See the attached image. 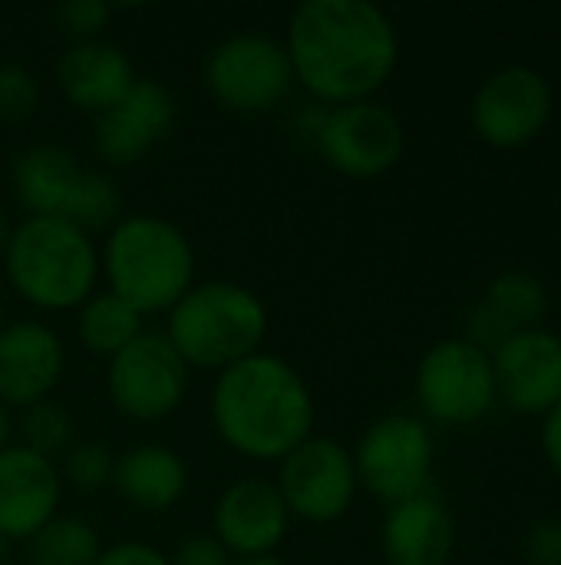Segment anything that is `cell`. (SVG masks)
I'll return each instance as SVG.
<instances>
[{"label":"cell","instance_id":"cell-1","mask_svg":"<svg viewBox=\"0 0 561 565\" xmlns=\"http://www.w3.org/2000/svg\"><path fill=\"white\" fill-rule=\"evenodd\" d=\"M281 43L294 83L321 106L374 99L400 63L397 26L370 0H304Z\"/></svg>","mask_w":561,"mask_h":565},{"label":"cell","instance_id":"cell-2","mask_svg":"<svg viewBox=\"0 0 561 565\" xmlns=\"http://www.w3.org/2000/svg\"><path fill=\"white\" fill-rule=\"evenodd\" d=\"M218 440L255 463H281L314 437V394L301 371L268 351H258L215 374L208 401Z\"/></svg>","mask_w":561,"mask_h":565},{"label":"cell","instance_id":"cell-3","mask_svg":"<svg viewBox=\"0 0 561 565\" xmlns=\"http://www.w3.org/2000/svg\"><path fill=\"white\" fill-rule=\"evenodd\" d=\"M99 275L106 278V291L129 301L142 318L169 315L195 285V248L175 222L132 212L106 232Z\"/></svg>","mask_w":561,"mask_h":565},{"label":"cell","instance_id":"cell-4","mask_svg":"<svg viewBox=\"0 0 561 565\" xmlns=\"http://www.w3.org/2000/svg\"><path fill=\"white\" fill-rule=\"evenodd\" d=\"M3 275L10 291L36 311H76L99 288V245L66 218L26 215L13 225Z\"/></svg>","mask_w":561,"mask_h":565},{"label":"cell","instance_id":"cell-5","mask_svg":"<svg viewBox=\"0 0 561 565\" xmlns=\"http://www.w3.org/2000/svg\"><path fill=\"white\" fill-rule=\"evenodd\" d=\"M165 338L188 371L222 374L261 351L268 308L241 281H195L169 311Z\"/></svg>","mask_w":561,"mask_h":565},{"label":"cell","instance_id":"cell-6","mask_svg":"<svg viewBox=\"0 0 561 565\" xmlns=\"http://www.w3.org/2000/svg\"><path fill=\"white\" fill-rule=\"evenodd\" d=\"M202 79L208 96L238 116L271 113L294 89L284 43L268 33H231L218 40L205 56Z\"/></svg>","mask_w":561,"mask_h":565},{"label":"cell","instance_id":"cell-7","mask_svg":"<svg viewBox=\"0 0 561 565\" xmlns=\"http://www.w3.org/2000/svg\"><path fill=\"white\" fill-rule=\"evenodd\" d=\"M311 146L334 172L347 179H377L400 162L407 132L390 106L364 99L347 106H321Z\"/></svg>","mask_w":561,"mask_h":565},{"label":"cell","instance_id":"cell-8","mask_svg":"<svg viewBox=\"0 0 561 565\" xmlns=\"http://www.w3.org/2000/svg\"><path fill=\"white\" fill-rule=\"evenodd\" d=\"M350 454L360 487L387 507L430 490L433 434L413 414H387L374 420Z\"/></svg>","mask_w":561,"mask_h":565},{"label":"cell","instance_id":"cell-9","mask_svg":"<svg viewBox=\"0 0 561 565\" xmlns=\"http://www.w3.org/2000/svg\"><path fill=\"white\" fill-rule=\"evenodd\" d=\"M188 381L192 371L175 354L169 338L159 331H142L109 361L106 394L119 417L132 424H155L182 407Z\"/></svg>","mask_w":561,"mask_h":565},{"label":"cell","instance_id":"cell-10","mask_svg":"<svg viewBox=\"0 0 561 565\" xmlns=\"http://www.w3.org/2000/svg\"><path fill=\"white\" fill-rule=\"evenodd\" d=\"M417 404L440 427H470L496 401L493 361L466 338L433 344L417 367Z\"/></svg>","mask_w":561,"mask_h":565},{"label":"cell","instance_id":"cell-11","mask_svg":"<svg viewBox=\"0 0 561 565\" xmlns=\"http://www.w3.org/2000/svg\"><path fill=\"white\" fill-rule=\"evenodd\" d=\"M291 520L327 526L347 516L357 500L360 480L354 454L334 437H308L278 463L274 480Z\"/></svg>","mask_w":561,"mask_h":565},{"label":"cell","instance_id":"cell-12","mask_svg":"<svg viewBox=\"0 0 561 565\" xmlns=\"http://www.w3.org/2000/svg\"><path fill=\"white\" fill-rule=\"evenodd\" d=\"M552 86L532 66H506L493 73L473 96V129L496 149L532 142L552 119Z\"/></svg>","mask_w":561,"mask_h":565},{"label":"cell","instance_id":"cell-13","mask_svg":"<svg viewBox=\"0 0 561 565\" xmlns=\"http://www.w3.org/2000/svg\"><path fill=\"white\" fill-rule=\"evenodd\" d=\"M175 126V96L159 79H136L129 93L112 103L103 116H96L93 146L96 156L112 166L126 169L142 162Z\"/></svg>","mask_w":561,"mask_h":565},{"label":"cell","instance_id":"cell-14","mask_svg":"<svg viewBox=\"0 0 561 565\" xmlns=\"http://www.w3.org/2000/svg\"><path fill=\"white\" fill-rule=\"evenodd\" d=\"M291 530V513L274 483L248 477L222 490L212 510V536L231 559L274 556Z\"/></svg>","mask_w":561,"mask_h":565},{"label":"cell","instance_id":"cell-15","mask_svg":"<svg viewBox=\"0 0 561 565\" xmlns=\"http://www.w3.org/2000/svg\"><path fill=\"white\" fill-rule=\"evenodd\" d=\"M66 371L63 338L33 318L7 321L0 328V404L26 411L50 401Z\"/></svg>","mask_w":561,"mask_h":565},{"label":"cell","instance_id":"cell-16","mask_svg":"<svg viewBox=\"0 0 561 565\" xmlns=\"http://www.w3.org/2000/svg\"><path fill=\"white\" fill-rule=\"evenodd\" d=\"M496 397L519 414H549L561 404V338L542 328L516 331L493 354Z\"/></svg>","mask_w":561,"mask_h":565},{"label":"cell","instance_id":"cell-17","mask_svg":"<svg viewBox=\"0 0 561 565\" xmlns=\"http://www.w3.org/2000/svg\"><path fill=\"white\" fill-rule=\"evenodd\" d=\"M63 500V477L56 460H46L23 444L0 450V536L26 543L43 530Z\"/></svg>","mask_w":561,"mask_h":565},{"label":"cell","instance_id":"cell-18","mask_svg":"<svg viewBox=\"0 0 561 565\" xmlns=\"http://www.w3.org/2000/svg\"><path fill=\"white\" fill-rule=\"evenodd\" d=\"M56 86L63 99L89 116H103L112 103H119L129 86L139 79L129 53L112 40H79L69 43L56 56Z\"/></svg>","mask_w":561,"mask_h":565},{"label":"cell","instance_id":"cell-19","mask_svg":"<svg viewBox=\"0 0 561 565\" xmlns=\"http://www.w3.org/2000/svg\"><path fill=\"white\" fill-rule=\"evenodd\" d=\"M453 540V520L443 500L427 490L387 510L380 550L390 565H446Z\"/></svg>","mask_w":561,"mask_h":565},{"label":"cell","instance_id":"cell-20","mask_svg":"<svg viewBox=\"0 0 561 565\" xmlns=\"http://www.w3.org/2000/svg\"><path fill=\"white\" fill-rule=\"evenodd\" d=\"M546 311H549V291L536 275H529V271H503L489 285L486 301L473 311L466 341L476 344L479 351L493 354L516 331L536 328Z\"/></svg>","mask_w":561,"mask_h":565},{"label":"cell","instance_id":"cell-21","mask_svg":"<svg viewBox=\"0 0 561 565\" xmlns=\"http://www.w3.org/2000/svg\"><path fill=\"white\" fill-rule=\"evenodd\" d=\"M112 490L142 513L172 510L188 490V463L165 444H139L116 457Z\"/></svg>","mask_w":561,"mask_h":565},{"label":"cell","instance_id":"cell-22","mask_svg":"<svg viewBox=\"0 0 561 565\" xmlns=\"http://www.w3.org/2000/svg\"><path fill=\"white\" fill-rule=\"evenodd\" d=\"M83 172L86 169L69 149L56 142H36L13 159V195L26 209V215L66 218Z\"/></svg>","mask_w":561,"mask_h":565},{"label":"cell","instance_id":"cell-23","mask_svg":"<svg viewBox=\"0 0 561 565\" xmlns=\"http://www.w3.org/2000/svg\"><path fill=\"white\" fill-rule=\"evenodd\" d=\"M142 331H145V318L112 291H96L76 308V338L96 358L112 361Z\"/></svg>","mask_w":561,"mask_h":565},{"label":"cell","instance_id":"cell-24","mask_svg":"<svg viewBox=\"0 0 561 565\" xmlns=\"http://www.w3.org/2000/svg\"><path fill=\"white\" fill-rule=\"evenodd\" d=\"M103 553V540L96 526L83 516L56 513L43 530L26 540L30 565H96Z\"/></svg>","mask_w":561,"mask_h":565},{"label":"cell","instance_id":"cell-25","mask_svg":"<svg viewBox=\"0 0 561 565\" xmlns=\"http://www.w3.org/2000/svg\"><path fill=\"white\" fill-rule=\"evenodd\" d=\"M119 218H122V195L112 175L99 169H86L66 209V222H73L86 235H96V232H109Z\"/></svg>","mask_w":561,"mask_h":565},{"label":"cell","instance_id":"cell-26","mask_svg":"<svg viewBox=\"0 0 561 565\" xmlns=\"http://www.w3.org/2000/svg\"><path fill=\"white\" fill-rule=\"evenodd\" d=\"M20 437H23V447L46 457V460H56L63 457L73 444H76V427H73V414L56 404L53 397L50 401H40L33 407L23 411L20 417Z\"/></svg>","mask_w":561,"mask_h":565},{"label":"cell","instance_id":"cell-27","mask_svg":"<svg viewBox=\"0 0 561 565\" xmlns=\"http://www.w3.org/2000/svg\"><path fill=\"white\" fill-rule=\"evenodd\" d=\"M112 473H116V454L103 440H76L63 454L60 477L79 493H99L112 487Z\"/></svg>","mask_w":561,"mask_h":565},{"label":"cell","instance_id":"cell-28","mask_svg":"<svg viewBox=\"0 0 561 565\" xmlns=\"http://www.w3.org/2000/svg\"><path fill=\"white\" fill-rule=\"evenodd\" d=\"M40 106V79L23 63H0V119L23 122Z\"/></svg>","mask_w":561,"mask_h":565},{"label":"cell","instance_id":"cell-29","mask_svg":"<svg viewBox=\"0 0 561 565\" xmlns=\"http://www.w3.org/2000/svg\"><path fill=\"white\" fill-rule=\"evenodd\" d=\"M53 17H56L60 30L73 43H79V40H96L106 30L112 7L106 0H63Z\"/></svg>","mask_w":561,"mask_h":565},{"label":"cell","instance_id":"cell-30","mask_svg":"<svg viewBox=\"0 0 561 565\" xmlns=\"http://www.w3.org/2000/svg\"><path fill=\"white\" fill-rule=\"evenodd\" d=\"M526 559L532 565H561V520H539L529 530Z\"/></svg>","mask_w":561,"mask_h":565},{"label":"cell","instance_id":"cell-31","mask_svg":"<svg viewBox=\"0 0 561 565\" xmlns=\"http://www.w3.org/2000/svg\"><path fill=\"white\" fill-rule=\"evenodd\" d=\"M172 565H235L231 553L208 533V536H188L179 543V550L169 556Z\"/></svg>","mask_w":561,"mask_h":565},{"label":"cell","instance_id":"cell-32","mask_svg":"<svg viewBox=\"0 0 561 565\" xmlns=\"http://www.w3.org/2000/svg\"><path fill=\"white\" fill-rule=\"evenodd\" d=\"M96 565H172L162 550H155L152 543L142 540H122L112 546H103Z\"/></svg>","mask_w":561,"mask_h":565},{"label":"cell","instance_id":"cell-33","mask_svg":"<svg viewBox=\"0 0 561 565\" xmlns=\"http://www.w3.org/2000/svg\"><path fill=\"white\" fill-rule=\"evenodd\" d=\"M542 450H546V460L552 463V470L561 477V404L546 414V427H542Z\"/></svg>","mask_w":561,"mask_h":565},{"label":"cell","instance_id":"cell-34","mask_svg":"<svg viewBox=\"0 0 561 565\" xmlns=\"http://www.w3.org/2000/svg\"><path fill=\"white\" fill-rule=\"evenodd\" d=\"M13 411H7L3 404H0V450H7L10 444H13Z\"/></svg>","mask_w":561,"mask_h":565},{"label":"cell","instance_id":"cell-35","mask_svg":"<svg viewBox=\"0 0 561 565\" xmlns=\"http://www.w3.org/2000/svg\"><path fill=\"white\" fill-rule=\"evenodd\" d=\"M10 218H7V212H3V205H0V262H3V252H7V242H10Z\"/></svg>","mask_w":561,"mask_h":565},{"label":"cell","instance_id":"cell-36","mask_svg":"<svg viewBox=\"0 0 561 565\" xmlns=\"http://www.w3.org/2000/svg\"><path fill=\"white\" fill-rule=\"evenodd\" d=\"M235 565H288L278 556H261V559H235Z\"/></svg>","mask_w":561,"mask_h":565},{"label":"cell","instance_id":"cell-37","mask_svg":"<svg viewBox=\"0 0 561 565\" xmlns=\"http://www.w3.org/2000/svg\"><path fill=\"white\" fill-rule=\"evenodd\" d=\"M10 550H13V543H10V540H3V536H0V565H7V563H10Z\"/></svg>","mask_w":561,"mask_h":565},{"label":"cell","instance_id":"cell-38","mask_svg":"<svg viewBox=\"0 0 561 565\" xmlns=\"http://www.w3.org/2000/svg\"><path fill=\"white\" fill-rule=\"evenodd\" d=\"M7 324V305H3V291H0V328Z\"/></svg>","mask_w":561,"mask_h":565}]
</instances>
